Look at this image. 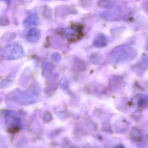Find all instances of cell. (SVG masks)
I'll list each match as a JSON object with an SVG mask.
<instances>
[{
	"instance_id": "cell-3",
	"label": "cell",
	"mask_w": 148,
	"mask_h": 148,
	"mask_svg": "<svg viewBox=\"0 0 148 148\" xmlns=\"http://www.w3.org/2000/svg\"><path fill=\"white\" fill-rule=\"evenodd\" d=\"M103 56L101 54L96 53L92 54L90 57V61L91 63L94 65H98L102 61Z\"/></svg>"
},
{
	"instance_id": "cell-7",
	"label": "cell",
	"mask_w": 148,
	"mask_h": 148,
	"mask_svg": "<svg viewBox=\"0 0 148 148\" xmlns=\"http://www.w3.org/2000/svg\"><path fill=\"white\" fill-rule=\"evenodd\" d=\"M60 85L62 87L65 88L68 85V81H67L66 78H63L60 81Z\"/></svg>"
},
{
	"instance_id": "cell-4",
	"label": "cell",
	"mask_w": 148,
	"mask_h": 148,
	"mask_svg": "<svg viewBox=\"0 0 148 148\" xmlns=\"http://www.w3.org/2000/svg\"><path fill=\"white\" fill-rule=\"evenodd\" d=\"M54 66L50 63H46L43 66V75L45 77H49L53 73Z\"/></svg>"
},
{
	"instance_id": "cell-6",
	"label": "cell",
	"mask_w": 148,
	"mask_h": 148,
	"mask_svg": "<svg viewBox=\"0 0 148 148\" xmlns=\"http://www.w3.org/2000/svg\"><path fill=\"white\" fill-rule=\"evenodd\" d=\"M52 57L53 60L56 62L59 61H60L61 59L60 55L59 53H56V52L53 54Z\"/></svg>"
},
{
	"instance_id": "cell-2",
	"label": "cell",
	"mask_w": 148,
	"mask_h": 148,
	"mask_svg": "<svg viewBox=\"0 0 148 148\" xmlns=\"http://www.w3.org/2000/svg\"><path fill=\"white\" fill-rule=\"evenodd\" d=\"M40 30L36 28H32L29 30L28 39L31 42H36L40 38Z\"/></svg>"
},
{
	"instance_id": "cell-1",
	"label": "cell",
	"mask_w": 148,
	"mask_h": 148,
	"mask_svg": "<svg viewBox=\"0 0 148 148\" xmlns=\"http://www.w3.org/2000/svg\"><path fill=\"white\" fill-rule=\"evenodd\" d=\"M108 42V39L105 35L99 34L96 36L93 42L94 46L97 47H103L106 46Z\"/></svg>"
},
{
	"instance_id": "cell-5",
	"label": "cell",
	"mask_w": 148,
	"mask_h": 148,
	"mask_svg": "<svg viewBox=\"0 0 148 148\" xmlns=\"http://www.w3.org/2000/svg\"><path fill=\"white\" fill-rule=\"evenodd\" d=\"M74 69L77 72H81L85 70L86 65L84 62L80 59H77L74 63Z\"/></svg>"
}]
</instances>
